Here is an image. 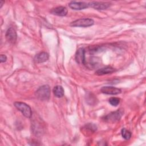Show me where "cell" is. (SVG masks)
I'll use <instances>...</instances> for the list:
<instances>
[{"label":"cell","mask_w":146,"mask_h":146,"mask_svg":"<svg viewBox=\"0 0 146 146\" xmlns=\"http://www.w3.org/2000/svg\"><path fill=\"white\" fill-rule=\"evenodd\" d=\"M50 87L47 84L40 87L35 92L36 98L42 101L48 100L50 98Z\"/></svg>","instance_id":"6da1fadb"},{"label":"cell","mask_w":146,"mask_h":146,"mask_svg":"<svg viewBox=\"0 0 146 146\" xmlns=\"http://www.w3.org/2000/svg\"><path fill=\"white\" fill-rule=\"evenodd\" d=\"M14 106L17 108L18 111L21 112V113L26 117L30 118L32 115V111L30 107L23 102H15L14 103Z\"/></svg>","instance_id":"7a4b0ae2"},{"label":"cell","mask_w":146,"mask_h":146,"mask_svg":"<svg viewBox=\"0 0 146 146\" xmlns=\"http://www.w3.org/2000/svg\"><path fill=\"white\" fill-rule=\"evenodd\" d=\"M94 24V21L91 18H81L75 20L70 23L72 27H89Z\"/></svg>","instance_id":"3957f363"},{"label":"cell","mask_w":146,"mask_h":146,"mask_svg":"<svg viewBox=\"0 0 146 146\" xmlns=\"http://www.w3.org/2000/svg\"><path fill=\"white\" fill-rule=\"evenodd\" d=\"M123 115V111L120 110L115 112H111L110 113L106 115L103 117V119L107 122L115 123L120 120Z\"/></svg>","instance_id":"277c9868"},{"label":"cell","mask_w":146,"mask_h":146,"mask_svg":"<svg viewBox=\"0 0 146 146\" xmlns=\"http://www.w3.org/2000/svg\"><path fill=\"white\" fill-rule=\"evenodd\" d=\"M68 6L70 8L75 10H80L89 7L88 3H86L84 2H76V1L70 2L68 4Z\"/></svg>","instance_id":"5b68a950"},{"label":"cell","mask_w":146,"mask_h":146,"mask_svg":"<svg viewBox=\"0 0 146 146\" xmlns=\"http://www.w3.org/2000/svg\"><path fill=\"white\" fill-rule=\"evenodd\" d=\"M6 40L10 43L14 44L17 40V35L15 30L13 27H10L7 29L6 33Z\"/></svg>","instance_id":"8992f818"},{"label":"cell","mask_w":146,"mask_h":146,"mask_svg":"<svg viewBox=\"0 0 146 146\" xmlns=\"http://www.w3.org/2000/svg\"><path fill=\"white\" fill-rule=\"evenodd\" d=\"M89 7H93L96 10H105L108 8L111 3L104 2H91L88 3Z\"/></svg>","instance_id":"52a82bcc"},{"label":"cell","mask_w":146,"mask_h":146,"mask_svg":"<svg viewBox=\"0 0 146 146\" xmlns=\"http://www.w3.org/2000/svg\"><path fill=\"white\" fill-rule=\"evenodd\" d=\"M100 90L102 93L108 95H117L121 93L120 89L112 86H104Z\"/></svg>","instance_id":"ba28073f"},{"label":"cell","mask_w":146,"mask_h":146,"mask_svg":"<svg viewBox=\"0 0 146 146\" xmlns=\"http://www.w3.org/2000/svg\"><path fill=\"white\" fill-rule=\"evenodd\" d=\"M75 60L78 64H85V50L79 48L75 53Z\"/></svg>","instance_id":"9c48e42d"},{"label":"cell","mask_w":146,"mask_h":146,"mask_svg":"<svg viewBox=\"0 0 146 146\" xmlns=\"http://www.w3.org/2000/svg\"><path fill=\"white\" fill-rule=\"evenodd\" d=\"M50 13L52 14L57 15V16H66L68 13V10L66 7L64 6H58L52 9Z\"/></svg>","instance_id":"30bf717a"},{"label":"cell","mask_w":146,"mask_h":146,"mask_svg":"<svg viewBox=\"0 0 146 146\" xmlns=\"http://www.w3.org/2000/svg\"><path fill=\"white\" fill-rule=\"evenodd\" d=\"M49 55L46 52H41L37 54L34 58V60L36 63H40L47 61L48 59Z\"/></svg>","instance_id":"8fae6325"},{"label":"cell","mask_w":146,"mask_h":146,"mask_svg":"<svg viewBox=\"0 0 146 146\" xmlns=\"http://www.w3.org/2000/svg\"><path fill=\"white\" fill-rule=\"evenodd\" d=\"M116 71L115 68L111 67V66H107L106 67H103L101 68L98 69L97 71H96L95 74L98 75H103L106 74H112L113 72Z\"/></svg>","instance_id":"7c38bea8"},{"label":"cell","mask_w":146,"mask_h":146,"mask_svg":"<svg viewBox=\"0 0 146 146\" xmlns=\"http://www.w3.org/2000/svg\"><path fill=\"white\" fill-rule=\"evenodd\" d=\"M53 93L56 97L61 98L64 95V89L60 86H56L53 88Z\"/></svg>","instance_id":"4fadbf2b"},{"label":"cell","mask_w":146,"mask_h":146,"mask_svg":"<svg viewBox=\"0 0 146 146\" xmlns=\"http://www.w3.org/2000/svg\"><path fill=\"white\" fill-rule=\"evenodd\" d=\"M84 130L86 131H88L87 133H91L94 132L96 130L97 128H96V126L95 124H91V123H89L88 124H86L84 126Z\"/></svg>","instance_id":"5bb4252c"},{"label":"cell","mask_w":146,"mask_h":146,"mask_svg":"<svg viewBox=\"0 0 146 146\" xmlns=\"http://www.w3.org/2000/svg\"><path fill=\"white\" fill-rule=\"evenodd\" d=\"M121 133L122 137L125 140H129L131 138L132 135L131 132L129 131L126 129L125 128H123L121 129Z\"/></svg>","instance_id":"9a60e30c"},{"label":"cell","mask_w":146,"mask_h":146,"mask_svg":"<svg viewBox=\"0 0 146 146\" xmlns=\"http://www.w3.org/2000/svg\"><path fill=\"white\" fill-rule=\"evenodd\" d=\"M120 99L119 98L112 97V98H110L108 102L111 106L116 107L120 103Z\"/></svg>","instance_id":"2e32d148"},{"label":"cell","mask_w":146,"mask_h":146,"mask_svg":"<svg viewBox=\"0 0 146 146\" xmlns=\"http://www.w3.org/2000/svg\"><path fill=\"white\" fill-rule=\"evenodd\" d=\"M7 60V57L5 55H3V54H1V56H0V60H1V63H3V62H5Z\"/></svg>","instance_id":"e0dca14e"},{"label":"cell","mask_w":146,"mask_h":146,"mask_svg":"<svg viewBox=\"0 0 146 146\" xmlns=\"http://www.w3.org/2000/svg\"><path fill=\"white\" fill-rule=\"evenodd\" d=\"M5 3V2L4 1H0V8H2V6H3V3Z\"/></svg>","instance_id":"ac0fdd59"}]
</instances>
